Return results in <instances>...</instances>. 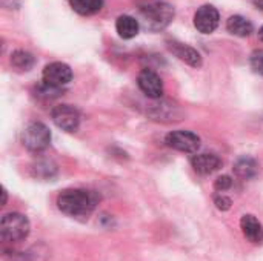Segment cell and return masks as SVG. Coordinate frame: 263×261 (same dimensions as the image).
<instances>
[{"instance_id": "6da1fadb", "label": "cell", "mask_w": 263, "mask_h": 261, "mask_svg": "<svg viewBox=\"0 0 263 261\" xmlns=\"http://www.w3.org/2000/svg\"><path fill=\"white\" fill-rule=\"evenodd\" d=\"M100 197L94 191L65 189L57 197V208L68 217H88L99 205Z\"/></svg>"}, {"instance_id": "7a4b0ae2", "label": "cell", "mask_w": 263, "mask_h": 261, "mask_svg": "<svg viewBox=\"0 0 263 261\" xmlns=\"http://www.w3.org/2000/svg\"><path fill=\"white\" fill-rule=\"evenodd\" d=\"M142 22L149 31L165 29L174 18V8L162 0H151L140 5Z\"/></svg>"}, {"instance_id": "3957f363", "label": "cell", "mask_w": 263, "mask_h": 261, "mask_svg": "<svg viewBox=\"0 0 263 261\" xmlns=\"http://www.w3.org/2000/svg\"><path fill=\"white\" fill-rule=\"evenodd\" d=\"M29 220L18 212L5 214L0 222V237L6 243L23 242L29 235Z\"/></svg>"}, {"instance_id": "277c9868", "label": "cell", "mask_w": 263, "mask_h": 261, "mask_svg": "<svg viewBox=\"0 0 263 261\" xmlns=\"http://www.w3.org/2000/svg\"><path fill=\"white\" fill-rule=\"evenodd\" d=\"M22 143L31 152H42L51 143V132L43 123L34 122L25 128L22 134Z\"/></svg>"}, {"instance_id": "5b68a950", "label": "cell", "mask_w": 263, "mask_h": 261, "mask_svg": "<svg viewBox=\"0 0 263 261\" xmlns=\"http://www.w3.org/2000/svg\"><path fill=\"white\" fill-rule=\"evenodd\" d=\"M165 143L179 152L194 154L200 148V137L191 131H173L165 137Z\"/></svg>"}, {"instance_id": "8992f818", "label": "cell", "mask_w": 263, "mask_h": 261, "mask_svg": "<svg viewBox=\"0 0 263 261\" xmlns=\"http://www.w3.org/2000/svg\"><path fill=\"white\" fill-rule=\"evenodd\" d=\"M51 118L57 128L66 132L77 131L80 125V114L71 105H59L51 111Z\"/></svg>"}, {"instance_id": "52a82bcc", "label": "cell", "mask_w": 263, "mask_h": 261, "mask_svg": "<svg viewBox=\"0 0 263 261\" xmlns=\"http://www.w3.org/2000/svg\"><path fill=\"white\" fill-rule=\"evenodd\" d=\"M43 83L54 86V88H62L66 86L72 80V71L66 63L62 62H54L45 66L43 74H42Z\"/></svg>"}, {"instance_id": "ba28073f", "label": "cell", "mask_w": 263, "mask_h": 261, "mask_svg": "<svg viewBox=\"0 0 263 261\" xmlns=\"http://www.w3.org/2000/svg\"><path fill=\"white\" fill-rule=\"evenodd\" d=\"M219 11L213 5H203L200 6L194 14V26L202 34H211L219 26Z\"/></svg>"}, {"instance_id": "9c48e42d", "label": "cell", "mask_w": 263, "mask_h": 261, "mask_svg": "<svg viewBox=\"0 0 263 261\" xmlns=\"http://www.w3.org/2000/svg\"><path fill=\"white\" fill-rule=\"evenodd\" d=\"M137 85L140 91L149 98H160L163 95V82L162 78L151 69L140 71L137 77Z\"/></svg>"}, {"instance_id": "30bf717a", "label": "cell", "mask_w": 263, "mask_h": 261, "mask_svg": "<svg viewBox=\"0 0 263 261\" xmlns=\"http://www.w3.org/2000/svg\"><path fill=\"white\" fill-rule=\"evenodd\" d=\"M166 48L182 62L193 68H200L202 66V55L197 49L193 46H188L185 43H180L177 40H166Z\"/></svg>"}, {"instance_id": "8fae6325", "label": "cell", "mask_w": 263, "mask_h": 261, "mask_svg": "<svg viewBox=\"0 0 263 261\" xmlns=\"http://www.w3.org/2000/svg\"><path fill=\"white\" fill-rule=\"evenodd\" d=\"M193 169L200 175H210L222 168V160L217 154H196L191 157Z\"/></svg>"}, {"instance_id": "7c38bea8", "label": "cell", "mask_w": 263, "mask_h": 261, "mask_svg": "<svg viewBox=\"0 0 263 261\" xmlns=\"http://www.w3.org/2000/svg\"><path fill=\"white\" fill-rule=\"evenodd\" d=\"M240 229L245 238L253 245L263 243V226L262 223L251 214H247L240 218Z\"/></svg>"}, {"instance_id": "4fadbf2b", "label": "cell", "mask_w": 263, "mask_h": 261, "mask_svg": "<svg viewBox=\"0 0 263 261\" xmlns=\"http://www.w3.org/2000/svg\"><path fill=\"white\" fill-rule=\"evenodd\" d=\"M227 29L237 37H250L254 32L253 23L243 15H231L227 22Z\"/></svg>"}, {"instance_id": "5bb4252c", "label": "cell", "mask_w": 263, "mask_h": 261, "mask_svg": "<svg viewBox=\"0 0 263 261\" xmlns=\"http://www.w3.org/2000/svg\"><path fill=\"white\" fill-rule=\"evenodd\" d=\"M116 29H117V34L122 38L129 40V38H134L139 34L140 25H139V20L131 17V15H120L117 18V22H116Z\"/></svg>"}, {"instance_id": "9a60e30c", "label": "cell", "mask_w": 263, "mask_h": 261, "mask_svg": "<svg viewBox=\"0 0 263 261\" xmlns=\"http://www.w3.org/2000/svg\"><path fill=\"white\" fill-rule=\"evenodd\" d=\"M259 172V165L253 157H240L234 163V174L242 178V180H251L257 175Z\"/></svg>"}, {"instance_id": "2e32d148", "label": "cell", "mask_w": 263, "mask_h": 261, "mask_svg": "<svg viewBox=\"0 0 263 261\" xmlns=\"http://www.w3.org/2000/svg\"><path fill=\"white\" fill-rule=\"evenodd\" d=\"M11 65L12 68H15L17 71H29L34 65H35V57L28 52V51H23V49H18V51H14L11 54Z\"/></svg>"}, {"instance_id": "e0dca14e", "label": "cell", "mask_w": 263, "mask_h": 261, "mask_svg": "<svg viewBox=\"0 0 263 261\" xmlns=\"http://www.w3.org/2000/svg\"><path fill=\"white\" fill-rule=\"evenodd\" d=\"M71 8L80 15H92L103 6V0H69Z\"/></svg>"}, {"instance_id": "ac0fdd59", "label": "cell", "mask_w": 263, "mask_h": 261, "mask_svg": "<svg viewBox=\"0 0 263 261\" xmlns=\"http://www.w3.org/2000/svg\"><path fill=\"white\" fill-rule=\"evenodd\" d=\"M250 65H251V69L259 74L263 75V51H254L250 57Z\"/></svg>"}, {"instance_id": "d6986e66", "label": "cell", "mask_w": 263, "mask_h": 261, "mask_svg": "<svg viewBox=\"0 0 263 261\" xmlns=\"http://www.w3.org/2000/svg\"><path fill=\"white\" fill-rule=\"evenodd\" d=\"M214 205H216V208L219 209V211H222V212H225V211H230L231 209V206H233V202H231V198L230 197H227L225 194H217V195H214Z\"/></svg>"}, {"instance_id": "ffe728a7", "label": "cell", "mask_w": 263, "mask_h": 261, "mask_svg": "<svg viewBox=\"0 0 263 261\" xmlns=\"http://www.w3.org/2000/svg\"><path fill=\"white\" fill-rule=\"evenodd\" d=\"M231 186H233V180H231V177H228V175H222V177H219V178L214 182V189H216L217 192H225V191H228Z\"/></svg>"}, {"instance_id": "44dd1931", "label": "cell", "mask_w": 263, "mask_h": 261, "mask_svg": "<svg viewBox=\"0 0 263 261\" xmlns=\"http://www.w3.org/2000/svg\"><path fill=\"white\" fill-rule=\"evenodd\" d=\"M253 3H254V6L257 9H262L263 11V0H253Z\"/></svg>"}, {"instance_id": "7402d4cb", "label": "cell", "mask_w": 263, "mask_h": 261, "mask_svg": "<svg viewBox=\"0 0 263 261\" xmlns=\"http://www.w3.org/2000/svg\"><path fill=\"white\" fill-rule=\"evenodd\" d=\"M3 202H2V205H6V191H5V188H3Z\"/></svg>"}, {"instance_id": "603a6c76", "label": "cell", "mask_w": 263, "mask_h": 261, "mask_svg": "<svg viewBox=\"0 0 263 261\" xmlns=\"http://www.w3.org/2000/svg\"><path fill=\"white\" fill-rule=\"evenodd\" d=\"M259 38H260V40L263 42V26L260 28V29H259Z\"/></svg>"}]
</instances>
